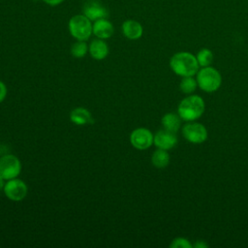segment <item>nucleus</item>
Instances as JSON below:
<instances>
[{
  "label": "nucleus",
  "mask_w": 248,
  "mask_h": 248,
  "mask_svg": "<svg viewBox=\"0 0 248 248\" xmlns=\"http://www.w3.org/2000/svg\"><path fill=\"white\" fill-rule=\"evenodd\" d=\"M170 67L174 74L183 78L196 75L200 66L193 53L189 51H179L170 57Z\"/></svg>",
  "instance_id": "f257e3e1"
},
{
  "label": "nucleus",
  "mask_w": 248,
  "mask_h": 248,
  "mask_svg": "<svg viewBox=\"0 0 248 248\" xmlns=\"http://www.w3.org/2000/svg\"><path fill=\"white\" fill-rule=\"evenodd\" d=\"M205 109V104L203 99L199 95L190 94L178 105L177 113L180 118L186 122L196 121L199 119Z\"/></svg>",
  "instance_id": "f03ea898"
},
{
  "label": "nucleus",
  "mask_w": 248,
  "mask_h": 248,
  "mask_svg": "<svg viewBox=\"0 0 248 248\" xmlns=\"http://www.w3.org/2000/svg\"><path fill=\"white\" fill-rule=\"evenodd\" d=\"M198 86L204 92H214L221 86L222 77L218 70L211 66L202 67L197 72Z\"/></svg>",
  "instance_id": "7ed1b4c3"
},
{
  "label": "nucleus",
  "mask_w": 248,
  "mask_h": 248,
  "mask_svg": "<svg viewBox=\"0 0 248 248\" xmlns=\"http://www.w3.org/2000/svg\"><path fill=\"white\" fill-rule=\"evenodd\" d=\"M68 28L77 41H87L92 34V22L83 14L73 16L69 19Z\"/></svg>",
  "instance_id": "20e7f679"
},
{
  "label": "nucleus",
  "mask_w": 248,
  "mask_h": 248,
  "mask_svg": "<svg viewBox=\"0 0 248 248\" xmlns=\"http://www.w3.org/2000/svg\"><path fill=\"white\" fill-rule=\"evenodd\" d=\"M182 136L187 141L199 144L206 140L208 134L206 128L202 123L189 121L182 127Z\"/></svg>",
  "instance_id": "39448f33"
},
{
  "label": "nucleus",
  "mask_w": 248,
  "mask_h": 248,
  "mask_svg": "<svg viewBox=\"0 0 248 248\" xmlns=\"http://www.w3.org/2000/svg\"><path fill=\"white\" fill-rule=\"evenodd\" d=\"M21 171L20 160L12 154L0 157V175L5 179H13L19 175Z\"/></svg>",
  "instance_id": "423d86ee"
},
{
  "label": "nucleus",
  "mask_w": 248,
  "mask_h": 248,
  "mask_svg": "<svg viewBox=\"0 0 248 248\" xmlns=\"http://www.w3.org/2000/svg\"><path fill=\"white\" fill-rule=\"evenodd\" d=\"M3 191L9 200L13 202H20L27 196L28 187L23 180L16 177L7 180Z\"/></svg>",
  "instance_id": "0eeeda50"
},
{
  "label": "nucleus",
  "mask_w": 248,
  "mask_h": 248,
  "mask_svg": "<svg viewBox=\"0 0 248 248\" xmlns=\"http://www.w3.org/2000/svg\"><path fill=\"white\" fill-rule=\"evenodd\" d=\"M154 135L146 128H137L130 135V142L133 147L139 150L148 149L153 144Z\"/></svg>",
  "instance_id": "6e6552de"
},
{
  "label": "nucleus",
  "mask_w": 248,
  "mask_h": 248,
  "mask_svg": "<svg viewBox=\"0 0 248 248\" xmlns=\"http://www.w3.org/2000/svg\"><path fill=\"white\" fill-rule=\"evenodd\" d=\"M83 15L91 21L104 18L108 16L107 8L98 0H88L83 6Z\"/></svg>",
  "instance_id": "1a4fd4ad"
},
{
  "label": "nucleus",
  "mask_w": 248,
  "mask_h": 248,
  "mask_svg": "<svg viewBox=\"0 0 248 248\" xmlns=\"http://www.w3.org/2000/svg\"><path fill=\"white\" fill-rule=\"evenodd\" d=\"M177 143V137L175 133L169 132L165 129L158 131L154 135V140H153V144L157 148L165 149V150H170L172 147H174Z\"/></svg>",
  "instance_id": "9d476101"
},
{
  "label": "nucleus",
  "mask_w": 248,
  "mask_h": 248,
  "mask_svg": "<svg viewBox=\"0 0 248 248\" xmlns=\"http://www.w3.org/2000/svg\"><path fill=\"white\" fill-rule=\"evenodd\" d=\"M114 28L112 23L107 17L99 18L93 21L92 33L99 39H108L113 35Z\"/></svg>",
  "instance_id": "9b49d317"
},
{
  "label": "nucleus",
  "mask_w": 248,
  "mask_h": 248,
  "mask_svg": "<svg viewBox=\"0 0 248 248\" xmlns=\"http://www.w3.org/2000/svg\"><path fill=\"white\" fill-rule=\"evenodd\" d=\"M122 33L129 40H138L143 34L142 25L135 19H127L122 23Z\"/></svg>",
  "instance_id": "f8f14e48"
},
{
  "label": "nucleus",
  "mask_w": 248,
  "mask_h": 248,
  "mask_svg": "<svg viewBox=\"0 0 248 248\" xmlns=\"http://www.w3.org/2000/svg\"><path fill=\"white\" fill-rule=\"evenodd\" d=\"M89 53L96 60H103L108 54V46L103 39L93 40L88 46Z\"/></svg>",
  "instance_id": "ddd939ff"
},
{
  "label": "nucleus",
  "mask_w": 248,
  "mask_h": 248,
  "mask_svg": "<svg viewBox=\"0 0 248 248\" xmlns=\"http://www.w3.org/2000/svg\"><path fill=\"white\" fill-rule=\"evenodd\" d=\"M70 120L76 125H86L93 122L91 112L84 108H76L70 113Z\"/></svg>",
  "instance_id": "4468645a"
},
{
  "label": "nucleus",
  "mask_w": 248,
  "mask_h": 248,
  "mask_svg": "<svg viewBox=\"0 0 248 248\" xmlns=\"http://www.w3.org/2000/svg\"><path fill=\"white\" fill-rule=\"evenodd\" d=\"M181 121L182 119L178 115V113H173V112H168L164 114L162 117V126L165 130L172 133H176L180 126H181Z\"/></svg>",
  "instance_id": "2eb2a0df"
},
{
  "label": "nucleus",
  "mask_w": 248,
  "mask_h": 248,
  "mask_svg": "<svg viewBox=\"0 0 248 248\" xmlns=\"http://www.w3.org/2000/svg\"><path fill=\"white\" fill-rule=\"evenodd\" d=\"M151 163L157 169H164L170 163V155L168 150L158 148L156 149L151 156Z\"/></svg>",
  "instance_id": "dca6fc26"
},
{
  "label": "nucleus",
  "mask_w": 248,
  "mask_h": 248,
  "mask_svg": "<svg viewBox=\"0 0 248 248\" xmlns=\"http://www.w3.org/2000/svg\"><path fill=\"white\" fill-rule=\"evenodd\" d=\"M197 87H198V82H197V79L193 78V76L183 77L179 83L180 90L187 95L192 94L197 89Z\"/></svg>",
  "instance_id": "f3484780"
},
{
  "label": "nucleus",
  "mask_w": 248,
  "mask_h": 248,
  "mask_svg": "<svg viewBox=\"0 0 248 248\" xmlns=\"http://www.w3.org/2000/svg\"><path fill=\"white\" fill-rule=\"evenodd\" d=\"M196 58L200 67L210 66L213 61V53L209 48L203 47L198 51Z\"/></svg>",
  "instance_id": "a211bd4d"
},
{
  "label": "nucleus",
  "mask_w": 248,
  "mask_h": 248,
  "mask_svg": "<svg viewBox=\"0 0 248 248\" xmlns=\"http://www.w3.org/2000/svg\"><path fill=\"white\" fill-rule=\"evenodd\" d=\"M88 51V46L85 41H77L71 46V54L76 58H82Z\"/></svg>",
  "instance_id": "6ab92c4d"
},
{
  "label": "nucleus",
  "mask_w": 248,
  "mask_h": 248,
  "mask_svg": "<svg viewBox=\"0 0 248 248\" xmlns=\"http://www.w3.org/2000/svg\"><path fill=\"white\" fill-rule=\"evenodd\" d=\"M170 247H171V248H192L193 245L190 243V241L187 238L176 237L171 241V243L170 244Z\"/></svg>",
  "instance_id": "aec40b11"
},
{
  "label": "nucleus",
  "mask_w": 248,
  "mask_h": 248,
  "mask_svg": "<svg viewBox=\"0 0 248 248\" xmlns=\"http://www.w3.org/2000/svg\"><path fill=\"white\" fill-rule=\"evenodd\" d=\"M7 92H8V90H7L6 84L0 80V103H2L5 100V98L7 96Z\"/></svg>",
  "instance_id": "412c9836"
},
{
  "label": "nucleus",
  "mask_w": 248,
  "mask_h": 248,
  "mask_svg": "<svg viewBox=\"0 0 248 248\" xmlns=\"http://www.w3.org/2000/svg\"><path fill=\"white\" fill-rule=\"evenodd\" d=\"M46 4H47L48 6H52V7H54V6H58V5H60L61 3H63L64 2V0H43Z\"/></svg>",
  "instance_id": "4be33fe9"
},
{
  "label": "nucleus",
  "mask_w": 248,
  "mask_h": 248,
  "mask_svg": "<svg viewBox=\"0 0 248 248\" xmlns=\"http://www.w3.org/2000/svg\"><path fill=\"white\" fill-rule=\"evenodd\" d=\"M194 247H196V248H206V247H207V244L204 243V242L202 241V240H198V241L194 244Z\"/></svg>",
  "instance_id": "5701e85b"
},
{
  "label": "nucleus",
  "mask_w": 248,
  "mask_h": 248,
  "mask_svg": "<svg viewBox=\"0 0 248 248\" xmlns=\"http://www.w3.org/2000/svg\"><path fill=\"white\" fill-rule=\"evenodd\" d=\"M4 180H5V179L0 175V191H1V190H3V188H4V185H5Z\"/></svg>",
  "instance_id": "b1692460"
}]
</instances>
